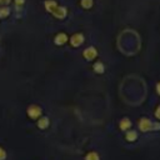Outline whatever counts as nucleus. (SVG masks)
I'll return each mask as SVG.
<instances>
[{
  "instance_id": "nucleus-11",
  "label": "nucleus",
  "mask_w": 160,
  "mask_h": 160,
  "mask_svg": "<svg viewBox=\"0 0 160 160\" xmlns=\"http://www.w3.org/2000/svg\"><path fill=\"white\" fill-rule=\"evenodd\" d=\"M84 160H100V156H99V154L96 151H89L85 155Z\"/></svg>"
},
{
  "instance_id": "nucleus-13",
  "label": "nucleus",
  "mask_w": 160,
  "mask_h": 160,
  "mask_svg": "<svg viewBox=\"0 0 160 160\" xmlns=\"http://www.w3.org/2000/svg\"><path fill=\"white\" fill-rule=\"evenodd\" d=\"M9 8H5V6H2V8H0V18H5V16H8L9 15Z\"/></svg>"
},
{
  "instance_id": "nucleus-18",
  "label": "nucleus",
  "mask_w": 160,
  "mask_h": 160,
  "mask_svg": "<svg viewBox=\"0 0 160 160\" xmlns=\"http://www.w3.org/2000/svg\"><path fill=\"white\" fill-rule=\"evenodd\" d=\"M15 4L16 5H21V4H24V0H15Z\"/></svg>"
},
{
  "instance_id": "nucleus-10",
  "label": "nucleus",
  "mask_w": 160,
  "mask_h": 160,
  "mask_svg": "<svg viewBox=\"0 0 160 160\" xmlns=\"http://www.w3.org/2000/svg\"><path fill=\"white\" fill-rule=\"evenodd\" d=\"M49 124H50V121H49V118H46V116H41V118L38 120V126H39V129L45 130V129L49 126Z\"/></svg>"
},
{
  "instance_id": "nucleus-7",
  "label": "nucleus",
  "mask_w": 160,
  "mask_h": 160,
  "mask_svg": "<svg viewBox=\"0 0 160 160\" xmlns=\"http://www.w3.org/2000/svg\"><path fill=\"white\" fill-rule=\"evenodd\" d=\"M131 126H132V122H131V120H130L129 118H122V119L120 120V122H119V128H120V130H122V131L129 130Z\"/></svg>"
},
{
  "instance_id": "nucleus-6",
  "label": "nucleus",
  "mask_w": 160,
  "mask_h": 160,
  "mask_svg": "<svg viewBox=\"0 0 160 160\" xmlns=\"http://www.w3.org/2000/svg\"><path fill=\"white\" fill-rule=\"evenodd\" d=\"M138 136H139V132H138L136 130L131 129V128L125 131V140H126L128 142H134V141H136V140H138Z\"/></svg>"
},
{
  "instance_id": "nucleus-16",
  "label": "nucleus",
  "mask_w": 160,
  "mask_h": 160,
  "mask_svg": "<svg viewBox=\"0 0 160 160\" xmlns=\"http://www.w3.org/2000/svg\"><path fill=\"white\" fill-rule=\"evenodd\" d=\"M6 158V152H5V150L4 149H1L0 148V160H4Z\"/></svg>"
},
{
  "instance_id": "nucleus-17",
  "label": "nucleus",
  "mask_w": 160,
  "mask_h": 160,
  "mask_svg": "<svg viewBox=\"0 0 160 160\" xmlns=\"http://www.w3.org/2000/svg\"><path fill=\"white\" fill-rule=\"evenodd\" d=\"M155 90H156V92H158V95H160V81L156 84V86H155Z\"/></svg>"
},
{
  "instance_id": "nucleus-14",
  "label": "nucleus",
  "mask_w": 160,
  "mask_h": 160,
  "mask_svg": "<svg viewBox=\"0 0 160 160\" xmlns=\"http://www.w3.org/2000/svg\"><path fill=\"white\" fill-rule=\"evenodd\" d=\"M154 116L160 121V105L156 106V109H155V111H154Z\"/></svg>"
},
{
  "instance_id": "nucleus-1",
  "label": "nucleus",
  "mask_w": 160,
  "mask_h": 160,
  "mask_svg": "<svg viewBox=\"0 0 160 160\" xmlns=\"http://www.w3.org/2000/svg\"><path fill=\"white\" fill-rule=\"evenodd\" d=\"M45 8H46V10L49 12H51L58 19H64L66 16V9L64 6H59L58 2L54 1V0L45 1Z\"/></svg>"
},
{
  "instance_id": "nucleus-2",
  "label": "nucleus",
  "mask_w": 160,
  "mask_h": 160,
  "mask_svg": "<svg viewBox=\"0 0 160 160\" xmlns=\"http://www.w3.org/2000/svg\"><path fill=\"white\" fill-rule=\"evenodd\" d=\"M138 126H139V130L141 132H148V131H152V128H154V121H151L149 118H140L139 121H138Z\"/></svg>"
},
{
  "instance_id": "nucleus-19",
  "label": "nucleus",
  "mask_w": 160,
  "mask_h": 160,
  "mask_svg": "<svg viewBox=\"0 0 160 160\" xmlns=\"http://www.w3.org/2000/svg\"><path fill=\"white\" fill-rule=\"evenodd\" d=\"M9 2H10V0H0V4H4V5L9 4Z\"/></svg>"
},
{
  "instance_id": "nucleus-4",
  "label": "nucleus",
  "mask_w": 160,
  "mask_h": 160,
  "mask_svg": "<svg viewBox=\"0 0 160 160\" xmlns=\"http://www.w3.org/2000/svg\"><path fill=\"white\" fill-rule=\"evenodd\" d=\"M82 56L86 59V60H94L96 56H98V50H96V48H94V46H89V48H86L84 51H82Z\"/></svg>"
},
{
  "instance_id": "nucleus-15",
  "label": "nucleus",
  "mask_w": 160,
  "mask_h": 160,
  "mask_svg": "<svg viewBox=\"0 0 160 160\" xmlns=\"http://www.w3.org/2000/svg\"><path fill=\"white\" fill-rule=\"evenodd\" d=\"M158 130H160V121H154L152 131H158Z\"/></svg>"
},
{
  "instance_id": "nucleus-5",
  "label": "nucleus",
  "mask_w": 160,
  "mask_h": 160,
  "mask_svg": "<svg viewBox=\"0 0 160 160\" xmlns=\"http://www.w3.org/2000/svg\"><path fill=\"white\" fill-rule=\"evenodd\" d=\"M84 41H85V38H84V35L80 34V32H76V34L71 35V38H70V44H71L74 48L80 46Z\"/></svg>"
},
{
  "instance_id": "nucleus-8",
  "label": "nucleus",
  "mask_w": 160,
  "mask_h": 160,
  "mask_svg": "<svg viewBox=\"0 0 160 160\" xmlns=\"http://www.w3.org/2000/svg\"><path fill=\"white\" fill-rule=\"evenodd\" d=\"M68 40H69V38H68V35H66L65 32H59V34L55 36L54 42H55L56 45H64Z\"/></svg>"
},
{
  "instance_id": "nucleus-12",
  "label": "nucleus",
  "mask_w": 160,
  "mask_h": 160,
  "mask_svg": "<svg viewBox=\"0 0 160 160\" xmlns=\"http://www.w3.org/2000/svg\"><path fill=\"white\" fill-rule=\"evenodd\" d=\"M80 5L84 8V9H90L92 6V0H81L80 1Z\"/></svg>"
},
{
  "instance_id": "nucleus-3",
  "label": "nucleus",
  "mask_w": 160,
  "mask_h": 160,
  "mask_svg": "<svg viewBox=\"0 0 160 160\" xmlns=\"http://www.w3.org/2000/svg\"><path fill=\"white\" fill-rule=\"evenodd\" d=\"M41 112H42V110H41V108H40L39 105H30V106L28 108V115H29L31 119H38V118H40V116H41Z\"/></svg>"
},
{
  "instance_id": "nucleus-9",
  "label": "nucleus",
  "mask_w": 160,
  "mask_h": 160,
  "mask_svg": "<svg viewBox=\"0 0 160 160\" xmlns=\"http://www.w3.org/2000/svg\"><path fill=\"white\" fill-rule=\"evenodd\" d=\"M92 70L96 72V74H102L105 71V65L101 62V61H95L94 65H92Z\"/></svg>"
}]
</instances>
